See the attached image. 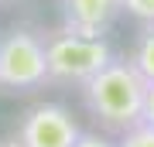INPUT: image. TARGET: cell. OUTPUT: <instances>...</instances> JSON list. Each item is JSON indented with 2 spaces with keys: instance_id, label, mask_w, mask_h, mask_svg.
I'll return each mask as SVG.
<instances>
[{
  "instance_id": "6da1fadb",
  "label": "cell",
  "mask_w": 154,
  "mask_h": 147,
  "mask_svg": "<svg viewBox=\"0 0 154 147\" xmlns=\"http://www.w3.org/2000/svg\"><path fill=\"white\" fill-rule=\"evenodd\" d=\"M144 89H147V79H144L130 62H116L113 58L106 69H99L82 86V99H86L89 113H93L106 130L127 133L130 127L140 123Z\"/></svg>"
},
{
  "instance_id": "7a4b0ae2",
  "label": "cell",
  "mask_w": 154,
  "mask_h": 147,
  "mask_svg": "<svg viewBox=\"0 0 154 147\" xmlns=\"http://www.w3.org/2000/svg\"><path fill=\"white\" fill-rule=\"evenodd\" d=\"M45 62H48V82L86 86L99 69L113 62V51L103 38H86V34L62 27L45 38Z\"/></svg>"
},
{
  "instance_id": "3957f363",
  "label": "cell",
  "mask_w": 154,
  "mask_h": 147,
  "mask_svg": "<svg viewBox=\"0 0 154 147\" xmlns=\"http://www.w3.org/2000/svg\"><path fill=\"white\" fill-rule=\"evenodd\" d=\"M48 82L45 38L17 27L0 41V86L4 89H38Z\"/></svg>"
},
{
  "instance_id": "277c9868",
  "label": "cell",
  "mask_w": 154,
  "mask_h": 147,
  "mask_svg": "<svg viewBox=\"0 0 154 147\" xmlns=\"http://www.w3.org/2000/svg\"><path fill=\"white\" fill-rule=\"evenodd\" d=\"M82 130L72 120V113L58 103H38L24 113L17 127V144L21 147H75Z\"/></svg>"
},
{
  "instance_id": "5b68a950",
  "label": "cell",
  "mask_w": 154,
  "mask_h": 147,
  "mask_svg": "<svg viewBox=\"0 0 154 147\" xmlns=\"http://www.w3.org/2000/svg\"><path fill=\"white\" fill-rule=\"evenodd\" d=\"M120 11L123 0H62V27L86 38H103Z\"/></svg>"
},
{
  "instance_id": "8992f818",
  "label": "cell",
  "mask_w": 154,
  "mask_h": 147,
  "mask_svg": "<svg viewBox=\"0 0 154 147\" xmlns=\"http://www.w3.org/2000/svg\"><path fill=\"white\" fill-rule=\"evenodd\" d=\"M127 62H130L147 82H154V24H147V27L137 34V41H134L130 58H127Z\"/></svg>"
},
{
  "instance_id": "52a82bcc",
  "label": "cell",
  "mask_w": 154,
  "mask_h": 147,
  "mask_svg": "<svg viewBox=\"0 0 154 147\" xmlns=\"http://www.w3.org/2000/svg\"><path fill=\"white\" fill-rule=\"evenodd\" d=\"M113 147H154V127H147V123L130 127L127 133H120V140Z\"/></svg>"
},
{
  "instance_id": "ba28073f",
  "label": "cell",
  "mask_w": 154,
  "mask_h": 147,
  "mask_svg": "<svg viewBox=\"0 0 154 147\" xmlns=\"http://www.w3.org/2000/svg\"><path fill=\"white\" fill-rule=\"evenodd\" d=\"M123 11L144 24H154V0H123Z\"/></svg>"
},
{
  "instance_id": "9c48e42d",
  "label": "cell",
  "mask_w": 154,
  "mask_h": 147,
  "mask_svg": "<svg viewBox=\"0 0 154 147\" xmlns=\"http://www.w3.org/2000/svg\"><path fill=\"white\" fill-rule=\"evenodd\" d=\"M140 123L154 127V82H147V89H144V109H140Z\"/></svg>"
},
{
  "instance_id": "30bf717a",
  "label": "cell",
  "mask_w": 154,
  "mask_h": 147,
  "mask_svg": "<svg viewBox=\"0 0 154 147\" xmlns=\"http://www.w3.org/2000/svg\"><path fill=\"white\" fill-rule=\"evenodd\" d=\"M75 147H113V144H110V140H103V137H96V133H82Z\"/></svg>"
},
{
  "instance_id": "8fae6325",
  "label": "cell",
  "mask_w": 154,
  "mask_h": 147,
  "mask_svg": "<svg viewBox=\"0 0 154 147\" xmlns=\"http://www.w3.org/2000/svg\"><path fill=\"white\" fill-rule=\"evenodd\" d=\"M0 147H21L17 140H0Z\"/></svg>"
},
{
  "instance_id": "7c38bea8",
  "label": "cell",
  "mask_w": 154,
  "mask_h": 147,
  "mask_svg": "<svg viewBox=\"0 0 154 147\" xmlns=\"http://www.w3.org/2000/svg\"><path fill=\"white\" fill-rule=\"evenodd\" d=\"M0 4H4V0H0Z\"/></svg>"
}]
</instances>
